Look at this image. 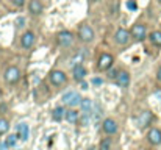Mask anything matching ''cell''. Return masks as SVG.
I'll list each match as a JSON object with an SVG mask.
<instances>
[{
  "label": "cell",
  "instance_id": "1",
  "mask_svg": "<svg viewBox=\"0 0 161 150\" xmlns=\"http://www.w3.org/2000/svg\"><path fill=\"white\" fill-rule=\"evenodd\" d=\"M49 81L53 86H61V85L66 83V74L63 70H52L50 75H49Z\"/></svg>",
  "mask_w": 161,
  "mask_h": 150
},
{
  "label": "cell",
  "instance_id": "2",
  "mask_svg": "<svg viewBox=\"0 0 161 150\" xmlns=\"http://www.w3.org/2000/svg\"><path fill=\"white\" fill-rule=\"evenodd\" d=\"M19 78H20V72H19L17 67L11 66V67L6 69V72H5V80H6L8 83H11V85H13V83H17Z\"/></svg>",
  "mask_w": 161,
  "mask_h": 150
},
{
  "label": "cell",
  "instance_id": "3",
  "mask_svg": "<svg viewBox=\"0 0 161 150\" xmlns=\"http://www.w3.org/2000/svg\"><path fill=\"white\" fill-rule=\"evenodd\" d=\"M63 102H64L66 105H69V106H75V105H80V103H81V97H80L77 92L70 91V92H66V94L63 96Z\"/></svg>",
  "mask_w": 161,
  "mask_h": 150
},
{
  "label": "cell",
  "instance_id": "4",
  "mask_svg": "<svg viewBox=\"0 0 161 150\" xmlns=\"http://www.w3.org/2000/svg\"><path fill=\"white\" fill-rule=\"evenodd\" d=\"M146 33H147V30H146V27L142 25V24H136V25H133V28H131V36L136 39V41H142L144 38H146Z\"/></svg>",
  "mask_w": 161,
  "mask_h": 150
},
{
  "label": "cell",
  "instance_id": "5",
  "mask_svg": "<svg viewBox=\"0 0 161 150\" xmlns=\"http://www.w3.org/2000/svg\"><path fill=\"white\" fill-rule=\"evenodd\" d=\"M99 69L100 70H108V69H111V66H113V56L109 55V53H102L100 55V58H99Z\"/></svg>",
  "mask_w": 161,
  "mask_h": 150
},
{
  "label": "cell",
  "instance_id": "6",
  "mask_svg": "<svg viewBox=\"0 0 161 150\" xmlns=\"http://www.w3.org/2000/svg\"><path fill=\"white\" fill-rule=\"evenodd\" d=\"M16 135L20 141H27L28 139V135H30V128L25 122H20L17 127H16Z\"/></svg>",
  "mask_w": 161,
  "mask_h": 150
},
{
  "label": "cell",
  "instance_id": "7",
  "mask_svg": "<svg viewBox=\"0 0 161 150\" xmlns=\"http://www.w3.org/2000/svg\"><path fill=\"white\" fill-rule=\"evenodd\" d=\"M78 33H80L81 41H85V42H89V41H92V38H94V31H92V28H91L89 25H81Z\"/></svg>",
  "mask_w": 161,
  "mask_h": 150
},
{
  "label": "cell",
  "instance_id": "8",
  "mask_svg": "<svg viewBox=\"0 0 161 150\" xmlns=\"http://www.w3.org/2000/svg\"><path fill=\"white\" fill-rule=\"evenodd\" d=\"M58 42L63 47H69L74 42V36L69 31H61V33H58Z\"/></svg>",
  "mask_w": 161,
  "mask_h": 150
},
{
  "label": "cell",
  "instance_id": "9",
  "mask_svg": "<svg viewBox=\"0 0 161 150\" xmlns=\"http://www.w3.org/2000/svg\"><path fill=\"white\" fill-rule=\"evenodd\" d=\"M116 83L119 88H127L130 85V74L125 72V70H120L116 77Z\"/></svg>",
  "mask_w": 161,
  "mask_h": 150
},
{
  "label": "cell",
  "instance_id": "10",
  "mask_svg": "<svg viewBox=\"0 0 161 150\" xmlns=\"http://www.w3.org/2000/svg\"><path fill=\"white\" fill-rule=\"evenodd\" d=\"M152 119H153V116H152V113H150V111H142V113L139 114L138 125H139L141 128H146V127H149V125H150Z\"/></svg>",
  "mask_w": 161,
  "mask_h": 150
},
{
  "label": "cell",
  "instance_id": "11",
  "mask_svg": "<svg viewBox=\"0 0 161 150\" xmlns=\"http://www.w3.org/2000/svg\"><path fill=\"white\" fill-rule=\"evenodd\" d=\"M147 139H149V142H150L152 146H158V144H161V130H158V128H152V130L149 131V135H147Z\"/></svg>",
  "mask_w": 161,
  "mask_h": 150
},
{
  "label": "cell",
  "instance_id": "12",
  "mask_svg": "<svg viewBox=\"0 0 161 150\" xmlns=\"http://www.w3.org/2000/svg\"><path fill=\"white\" fill-rule=\"evenodd\" d=\"M114 39H116V42H117V44L124 46V44H127V42H128V39H130V33H128L127 30H124V28H119V30L116 31Z\"/></svg>",
  "mask_w": 161,
  "mask_h": 150
},
{
  "label": "cell",
  "instance_id": "13",
  "mask_svg": "<svg viewBox=\"0 0 161 150\" xmlns=\"http://www.w3.org/2000/svg\"><path fill=\"white\" fill-rule=\"evenodd\" d=\"M20 44H22V47H24V49H30V47L35 44V35H33L31 31L24 33V35H22V38H20Z\"/></svg>",
  "mask_w": 161,
  "mask_h": 150
},
{
  "label": "cell",
  "instance_id": "14",
  "mask_svg": "<svg viewBox=\"0 0 161 150\" xmlns=\"http://www.w3.org/2000/svg\"><path fill=\"white\" fill-rule=\"evenodd\" d=\"M102 128L107 135H114L117 131V124L113 120V119H105L103 124H102Z\"/></svg>",
  "mask_w": 161,
  "mask_h": 150
},
{
  "label": "cell",
  "instance_id": "15",
  "mask_svg": "<svg viewBox=\"0 0 161 150\" xmlns=\"http://www.w3.org/2000/svg\"><path fill=\"white\" fill-rule=\"evenodd\" d=\"M72 74H74V80L75 81H81L85 77H86V69L81 66V64H77V66H74V70H72Z\"/></svg>",
  "mask_w": 161,
  "mask_h": 150
},
{
  "label": "cell",
  "instance_id": "16",
  "mask_svg": "<svg viewBox=\"0 0 161 150\" xmlns=\"http://www.w3.org/2000/svg\"><path fill=\"white\" fill-rule=\"evenodd\" d=\"M66 120L67 122H70V124H75L78 119H80V114L75 111V109H69V111H66Z\"/></svg>",
  "mask_w": 161,
  "mask_h": 150
},
{
  "label": "cell",
  "instance_id": "17",
  "mask_svg": "<svg viewBox=\"0 0 161 150\" xmlns=\"http://www.w3.org/2000/svg\"><path fill=\"white\" fill-rule=\"evenodd\" d=\"M42 11V5L39 0H31L30 2V13L31 14H39Z\"/></svg>",
  "mask_w": 161,
  "mask_h": 150
},
{
  "label": "cell",
  "instance_id": "18",
  "mask_svg": "<svg viewBox=\"0 0 161 150\" xmlns=\"http://www.w3.org/2000/svg\"><path fill=\"white\" fill-rule=\"evenodd\" d=\"M64 116H66V111H64V108H61V106L55 108L53 113H52V117H53V120H56V122H59Z\"/></svg>",
  "mask_w": 161,
  "mask_h": 150
},
{
  "label": "cell",
  "instance_id": "19",
  "mask_svg": "<svg viewBox=\"0 0 161 150\" xmlns=\"http://www.w3.org/2000/svg\"><path fill=\"white\" fill-rule=\"evenodd\" d=\"M150 42H152L153 46L160 47L161 46V31H153V33L150 35Z\"/></svg>",
  "mask_w": 161,
  "mask_h": 150
},
{
  "label": "cell",
  "instance_id": "20",
  "mask_svg": "<svg viewBox=\"0 0 161 150\" xmlns=\"http://www.w3.org/2000/svg\"><path fill=\"white\" fill-rule=\"evenodd\" d=\"M81 109L85 111V113H89L91 111V108H92V102L89 99H81Z\"/></svg>",
  "mask_w": 161,
  "mask_h": 150
},
{
  "label": "cell",
  "instance_id": "21",
  "mask_svg": "<svg viewBox=\"0 0 161 150\" xmlns=\"http://www.w3.org/2000/svg\"><path fill=\"white\" fill-rule=\"evenodd\" d=\"M99 149L100 150H111V139L109 138H103L99 144Z\"/></svg>",
  "mask_w": 161,
  "mask_h": 150
},
{
  "label": "cell",
  "instance_id": "22",
  "mask_svg": "<svg viewBox=\"0 0 161 150\" xmlns=\"http://www.w3.org/2000/svg\"><path fill=\"white\" fill-rule=\"evenodd\" d=\"M17 139H19V138H17V135H9V136L6 138V141H5V142H6V146H8V147H16Z\"/></svg>",
  "mask_w": 161,
  "mask_h": 150
},
{
  "label": "cell",
  "instance_id": "23",
  "mask_svg": "<svg viewBox=\"0 0 161 150\" xmlns=\"http://www.w3.org/2000/svg\"><path fill=\"white\" fill-rule=\"evenodd\" d=\"M8 130H9V124H8V120L0 119V135H5Z\"/></svg>",
  "mask_w": 161,
  "mask_h": 150
},
{
  "label": "cell",
  "instance_id": "24",
  "mask_svg": "<svg viewBox=\"0 0 161 150\" xmlns=\"http://www.w3.org/2000/svg\"><path fill=\"white\" fill-rule=\"evenodd\" d=\"M127 8H128L130 11H135V9L138 8V5H136L135 0H128V2H127Z\"/></svg>",
  "mask_w": 161,
  "mask_h": 150
},
{
  "label": "cell",
  "instance_id": "25",
  "mask_svg": "<svg viewBox=\"0 0 161 150\" xmlns=\"http://www.w3.org/2000/svg\"><path fill=\"white\" fill-rule=\"evenodd\" d=\"M89 113H85V116L81 117V119H78V120H81V125H88V122H89Z\"/></svg>",
  "mask_w": 161,
  "mask_h": 150
},
{
  "label": "cell",
  "instance_id": "26",
  "mask_svg": "<svg viewBox=\"0 0 161 150\" xmlns=\"http://www.w3.org/2000/svg\"><path fill=\"white\" fill-rule=\"evenodd\" d=\"M117 74H119L117 70H109V74H108V75H109V78H116V77H117Z\"/></svg>",
  "mask_w": 161,
  "mask_h": 150
},
{
  "label": "cell",
  "instance_id": "27",
  "mask_svg": "<svg viewBox=\"0 0 161 150\" xmlns=\"http://www.w3.org/2000/svg\"><path fill=\"white\" fill-rule=\"evenodd\" d=\"M13 3H14L16 6H22V5L25 3V0H13Z\"/></svg>",
  "mask_w": 161,
  "mask_h": 150
},
{
  "label": "cell",
  "instance_id": "28",
  "mask_svg": "<svg viewBox=\"0 0 161 150\" xmlns=\"http://www.w3.org/2000/svg\"><path fill=\"white\" fill-rule=\"evenodd\" d=\"M17 27H24V19H22V17L17 19Z\"/></svg>",
  "mask_w": 161,
  "mask_h": 150
},
{
  "label": "cell",
  "instance_id": "29",
  "mask_svg": "<svg viewBox=\"0 0 161 150\" xmlns=\"http://www.w3.org/2000/svg\"><path fill=\"white\" fill-rule=\"evenodd\" d=\"M92 83H94V85H102V80H100V78H94Z\"/></svg>",
  "mask_w": 161,
  "mask_h": 150
},
{
  "label": "cell",
  "instance_id": "30",
  "mask_svg": "<svg viewBox=\"0 0 161 150\" xmlns=\"http://www.w3.org/2000/svg\"><path fill=\"white\" fill-rule=\"evenodd\" d=\"M157 80H158V81L161 83V67L158 69V72H157Z\"/></svg>",
  "mask_w": 161,
  "mask_h": 150
},
{
  "label": "cell",
  "instance_id": "31",
  "mask_svg": "<svg viewBox=\"0 0 161 150\" xmlns=\"http://www.w3.org/2000/svg\"><path fill=\"white\" fill-rule=\"evenodd\" d=\"M6 147H8V146H6V142H3V144H0V150H5V149H6Z\"/></svg>",
  "mask_w": 161,
  "mask_h": 150
},
{
  "label": "cell",
  "instance_id": "32",
  "mask_svg": "<svg viewBox=\"0 0 161 150\" xmlns=\"http://www.w3.org/2000/svg\"><path fill=\"white\" fill-rule=\"evenodd\" d=\"M81 89H88V83H81Z\"/></svg>",
  "mask_w": 161,
  "mask_h": 150
},
{
  "label": "cell",
  "instance_id": "33",
  "mask_svg": "<svg viewBox=\"0 0 161 150\" xmlns=\"http://www.w3.org/2000/svg\"><path fill=\"white\" fill-rule=\"evenodd\" d=\"M91 2H97V0H91Z\"/></svg>",
  "mask_w": 161,
  "mask_h": 150
},
{
  "label": "cell",
  "instance_id": "34",
  "mask_svg": "<svg viewBox=\"0 0 161 150\" xmlns=\"http://www.w3.org/2000/svg\"><path fill=\"white\" fill-rule=\"evenodd\" d=\"M158 2H161V0H158Z\"/></svg>",
  "mask_w": 161,
  "mask_h": 150
}]
</instances>
